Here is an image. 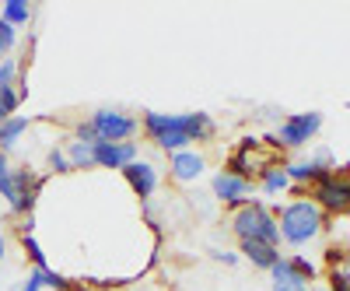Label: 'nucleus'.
Segmentation results:
<instances>
[{"mask_svg":"<svg viewBox=\"0 0 350 291\" xmlns=\"http://www.w3.org/2000/svg\"><path fill=\"white\" fill-rule=\"evenodd\" d=\"M312 200L329 214H347L350 211V168L343 172H326L323 179L312 186Z\"/></svg>","mask_w":350,"mask_h":291,"instance_id":"obj_6","label":"nucleus"},{"mask_svg":"<svg viewBox=\"0 0 350 291\" xmlns=\"http://www.w3.org/2000/svg\"><path fill=\"white\" fill-rule=\"evenodd\" d=\"M42 288H53V291H67L70 284H67L64 277H56L53 270H39V267H32V270H28V277H25V284H21L18 291H42Z\"/></svg>","mask_w":350,"mask_h":291,"instance_id":"obj_15","label":"nucleus"},{"mask_svg":"<svg viewBox=\"0 0 350 291\" xmlns=\"http://www.w3.org/2000/svg\"><path fill=\"white\" fill-rule=\"evenodd\" d=\"M88 127H92L95 134V144H126L137 130H140V120H133V116L120 112V109H98L92 120H88Z\"/></svg>","mask_w":350,"mask_h":291,"instance_id":"obj_4","label":"nucleus"},{"mask_svg":"<svg viewBox=\"0 0 350 291\" xmlns=\"http://www.w3.org/2000/svg\"><path fill=\"white\" fill-rule=\"evenodd\" d=\"M284 172H287L291 183H312V186H315V183L323 179L326 172H333V168L326 165V155H323V158H312V162H287Z\"/></svg>","mask_w":350,"mask_h":291,"instance_id":"obj_13","label":"nucleus"},{"mask_svg":"<svg viewBox=\"0 0 350 291\" xmlns=\"http://www.w3.org/2000/svg\"><path fill=\"white\" fill-rule=\"evenodd\" d=\"M36 190H39V179L28 168L0 172V197L8 200V207L14 214H25L28 207H32V203H36Z\"/></svg>","mask_w":350,"mask_h":291,"instance_id":"obj_5","label":"nucleus"},{"mask_svg":"<svg viewBox=\"0 0 350 291\" xmlns=\"http://www.w3.org/2000/svg\"><path fill=\"white\" fill-rule=\"evenodd\" d=\"M92 162L102 165V168H126L130 162H137V144L126 140V144H92Z\"/></svg>","mask_w":350,"mask_h":291,"instance_id":"obj_8","label":"nucleus"},{"mask_svg":"<svg viewBox=\"0 0 350 291\" xmlns=\"http://www.w3.org/2000/svg\"><path fill=\"white\" fill-rule=\"evenodd\" d=\"M18 102H21V95H18L14 88H4V92H0V123L11 120L14 109H18Z\"/></svg>","mask_w":350,"mask_h":291,"instance_id":"obj_21","label":"nucleus"},{"mask_svg":"<svg viewBox=\"0 0 350 291\" xmlns=\"http://www.w3.org/2000/svg\"><path fill=\"white\" fill-rule=\"evenodd\" d=\"M323 225H326V211L319 207L312 197L291 200L287 207H280V214H277L280 239L291 242V246H305V242H312L319 231H323Z\"/></svg>","mask_w":350,"mask_h":291,"instance_id":"obj_2","label":"nucleus"},{"mask_svg":"<svg viewBox=\"0 0 350 291\" xmlns=\"http://www.w3.org/2000/svg\"><path fill=\"white\" fill-rule=\"evenodd\" d=\"M0 18H4L11 28H14V25H28V18H32V8L21 4V0H4V4H0Z\"/></svg>","mask_w":350,"mask_h":291,"instance_id":"obj_18","label":"nucleus"},{"mask_svg":"<svg viewBox=\"0 0 350 291\" xmlns=\"http://www.w3.org/2000/svg\"><path fill=\"white\" fill-rule=\"evenodd\" d=\"M67 158H70V168H92L95 165L92 162V144H81V140H74L67 148Z\"/></svg>","mask_w":350,"mask_h":291,"instance_id":"obj_20","label":"nucleus"},{"mask_svg":"<svg viewBox=\"0 0 350 291\" xmlns=\"http://www.w3.org/2000/svg\"><path fill=\"white\" fill-rule=\"evenodd\" d=\"M329 284L333 288H350V249L333 253V260H329Z\"/></svg>","mask_w":350,"mask_h":291,"instance_id":"obj_16","label":"nucleus"},{"mask_svg":"<svg viewBox=\"0 0 350 291\" xmlns=\"http://www.w3.org/2000/svg\"><path fill=\"white\" fill-rule=\"evenodd\" d=\"M21 242H25V249H28V253H32V264H36L39 270H49V264H46V256H42V249H39V242H36L32 236H25Z\"/></svg>","mask_w":350,"mask_h":291,"instance_id":"obj_23","label":"nucleus"},{"mask_svg":"<svg viewBox=\"0 0 350 291\" xmlns=\"http://www.w3.org/2000/svg\"><path fill=\"white\" fill-rule=\"evenodd\" d=\"M270 288H273V291H312L308 281H305L295 267H291V260H287V256H280V260H277V267L270 270Z\"/></svg>","mask_w":350,"mask_h":291,"instance_id":"obj_12","label":"nucleus"},{"mask_svg":"<svg viewBox=\"0 0 350 291\" xmlns=\"http://www.w3.org/2000/svg\"><path fill=\"white\" fill-rule=\"evenodd\" d=\"M11 46H14V28L0 18V60H4V53H8Z\"/></svg>","mask_w":350,"mask_h":291,"instance_id":"obj_24","label":"nucleus"},{"mask_svg":"<svg viewBox=\"0 0 350 291\" xmlns=\"http://www.w3.org/2000/svg\"><path fill=\"white\" fill-rule=\"evenodd\" d=\"M49 168H53V172H70V158H67V151L53 148V151H49Z\"/></svg>","mask_w":350,"mask_h":291,"instance_id":"obj_25","label":"nucleus"},{"mask_svg":"<svg viewBox=\"0 0 350 291\" xmlns=\"http://www.w3.org/2000/svg\"><path fill=\"white\" fill-rule=\"evenodd\" d=\"M259 179H262V190L273 193V197H280V193H287V190H291V179H287L284 165H277V168H270V172H262Z\"/></svg>","mask_w":350,"mask_h":291,"instance_id":"obj_19","label":"nucleus"},{"mask_svg":"<svg viewBox=\"0 0 350 291\" xmlns=\"http://www.w3.org/2000/svg\"><path fill=\"white\" fill-rule=\"evenodd\" d=\"M144 130L165 151H186L193 140H211L214 120L207 112H144Z\"/></svg>","mask_w":350,"mask_h":291,"instance_id":"obj_1","label":"nucleus"},{"mask_svg":"<svg viewBox=\"0 0 350 291\" xmlns=\"http://www.w3.org/2000/svg\"><path fill=\"white\" fill-rule=\"evenodd\" d=\"M329 291H350V288H329Z\"/></svg>","mask_w":350,"mask_h":291,"instance_id":"obj_27","label":"nucleus"},{"mask_svg":"<svg viewBox=\"0 0 350 291\" xmlns=\"http://www.w3.org/2000/svg\"><path fill=\"white\" fill-rule=\"evenodd\" d=\"M319 127H323V116L319 112H298V116H287V120L280 123V134H277V144L280 148H301V144H308Z\"/></svg>","mask_w":350,"mask_h":291,"instance_id":"obj_7","label":"nucleus"},{"mask_svg":"<svg viewBox=\"0 0 350 291\" xmlns=\"http://www.w3.org/2000/svg\"><path fill=\"white\" fill-rule=\"evenodd\" d=\"M231 231L239 236V242H270V246H280L277 218L262 207V203H256V200L235 207V214H231Z\"/></svg>","mask_w":350,"mask_h":291,"instance_id":"obj_3","label":"nucleus"},{"mask_svg":"<svg viewBox=\"0 0 350 291\" xmlns=\"http://www.w3.org/2000/svg\"><path fill=\"white\" fill-rule=\"evenodd\" d=\"M25 130H28V120H25V116H11L8 123H0V151L14 148V140H18Z\"/></svg>","mask_w":350,"mask_h":291,"instance_id":"obj_17","label":"nucleus"},{"mask_svg":"<svg viewBox=\"0 0 350 291\" xmlns=\"http://www.w3.org/2000/svg\"><path fill=\"white\" fill-rule=\"evenodd\" d=\"M203 168H207V162H203L200 151H175L168 158V172H172V179H179V183H193L203 176Z\"/></svg>","mask_w":350,"mask_h":291,"instance_id":"obj_10","label":"nucleus"},{"mask_svg":"<svg viewBox=\"0 0 350 291\" xmlns=\"http://www.w3.org/2000/svg\"><path fill=\"white\" fill-rule=\"evenodd\" d=\"M214 197L221 203H228V207H242V203H249V179L235 176V172H217L214 176Z\"/></svg>","mask_w":350,"mask_h":291,"instance_id":"obj_9","label":"nucleus"},{"mask_svg":"<svg viewBox=\"0 0 350 291\" xmlns=\"http://www.w3.org/2000/svg\"><path fill=\"white\" fill-rule=\"evenodd\" d=\"M4 253H8V249H4V236H0V264H4Z\"/></svg>","mask_w":350,"mask_h":291,"instance_id":"obj_26","label":"nucleus"},{"mask_svg":"<svg viewBox=\"0 0 350 291\" xmlns=\"http://www.w3.org/2000/svg\"><path fill=\"white\" fill-rule=\"evenodd\" d=\"M239 246H242V256L259 270H273L277 260H280V249L270 246V242H239Z\"/></svg>","mask_w":350,"mask_h":291,"instance_id":"obj_14","label":"nucleus"},{"mask_svg":"<svg viewBox=\"0 0 350 291\" xmlns=\"http://www.w3.org/2000/svg\"><path fill=\"white\" fill-rule=\"evenodd\" d=\"M14 74H18V64L14 60H0V92L14 88Z\"/></svg>","mask_w":350,"mask_h":291,"instance_id":"obj_22","label":"nucleus"},{"mask_svg":"<svg viewBox=\"0 0 350 291\" xmlns=\"http://www.w3.org/2000/svg\"><path fill=\"white\" fill-rule=\"evenodd\" d=\"M123 176H126V183L133 186V193L140 197V200H148L151 193H154V186H158V172H154V165H148V162H130L126 168H123Z\"/></svg>","mask_w":350,"mask_h":291,"instance_id":"obj_11","label":"nucleus"}]
</instances>
